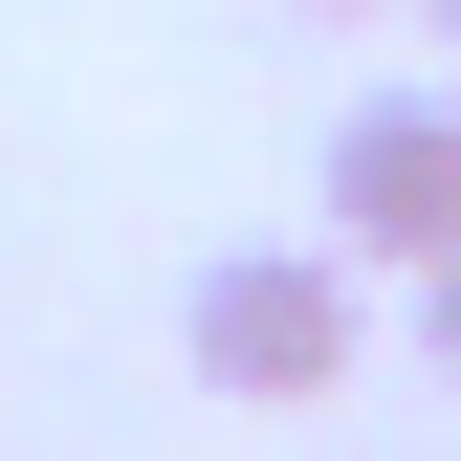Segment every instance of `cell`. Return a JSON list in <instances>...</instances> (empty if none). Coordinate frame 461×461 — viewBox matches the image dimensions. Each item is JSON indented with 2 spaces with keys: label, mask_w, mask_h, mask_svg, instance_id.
<instances>
[{
  "label": "cell",
  "mask_w": 461,
  "mask_h": 461,
  "mask_svg": "<svg viewBox=\"0 0 461 461\" xmlns=\"http://www.w3.org/2000/svg\"><path fill=\"white\" fill-rule=\"evenodd\" d=\"M352 242H242V264H198V308H176V352L198 395H264V418H308V395H352Z\"/></svg>",
  "instance_id": "6da1fadb"
},
{
  "label": "cell",
  "mask_w": 461,
  "mask_h": 461,
  "mask_svg": "<svg viewBox=\"0 0 461 461\" xmlns=\"http://www.w3.org/2000/svg\"><path fill=\"white\" fill-rule=\"evenodd\" d=\"M330 242H352V285H374V264L418 285V264L461 242V110H439V88H374L352 132H330Z\"/></svg>",
  "instance_id": "7a4b0ae2"
},
{
  "label": "cell",
  "mask_w": 461,
  "mask_h": 461,
  "mask_svg": "<svg viewBox=\"0 0 461 461\" xmlns=\"http://www.w3.org/2000/svg\"><path fill=\"white\" fill-rule=\"evenodd\" d=\"M418 352H439V374H461V242H439V264H418Z\"/></svg>",
  "instance_id": "3957f363"
},
{
  "label": "cell",
  "mask_w": 461,
  "mask_h": 461,
  "mask_svg": "<svg viewBox=\"0 0 461 461\" xmlns=\"http://www.w3.org/2000/svg\"><path fill=\"white\" fill-rule=\"evenodd\" d=\"M418 23H439V44H461V0H418Z\"/></svg>",
  "instance_id": "277c9868"
},
{
  "label": "cell",
  "mask_w": 461,
  "mask_h": 461,
  "mask_svg": "<svg viewBox=\"0 0 461 461\" xmlns=\"http://www.w3.org/2000/svg\"><path fill=\"white\" fill-rule=\"evenodd\" d=\"M308 23H352V0H308Z\"/></svg>",
  "instance_id": "5b68a950"
}]
</instances>
